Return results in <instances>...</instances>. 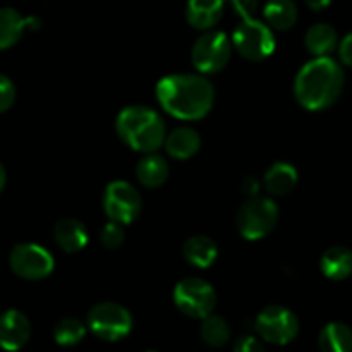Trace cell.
I'll return each instance as SVG.
<instances>
[{
    "instance_id": "484cf974",
    "label": "cell",
    "mask_w": 352,
    "mask_h": 352,
    "mask_svg": "<svg viewBox=\"0 0 352 352\" xmlns=\"http://www.w3.org/2000/svg\"><path fill=\"white\" fill-rule=\"evenodd\" d=\"M126 236H124V226L117 222H109L100 232V243L107 250H117L120 244L124 243Z\"/></svg>"
},
{
    "instance_id": "cb8c5ba5",
    "label": "cell",
    "mask_w": 352,
    "mask_h": 352,
    "mask_svg": "<svg viewBox=\"0 0 352 352\" xmlns=\"http://www.w3.org/2000/svg\"><path fill=\"white\" fill-rule=\"evenodd\" d=\"M201 339L208 344L210 347H222L229 342L230 339V327L222 316L210 315L201 322Z\"/></svg>"
},
{
    "instance_id": "9c48e42d",
    "label": "cell",
    "mask_w": 352,
    "mask_h": 352,
    "mask_svg": "<svg viewBox=\"0 0 352 352\" xmlns=\"http://www.w3.org/2000/svg\"><path fill=\"white\" fill-rule=\"evenodd\" d=\"M254 330L265 342L285 346L298 337L299 320L285 306L272 305L258 313Z\"/></svg>"
},
{
    "instance_id": "5bb4252c",
    "label": "cell",
    "mask_w": 352,
    "mask_h": 352,
    "mask_svg": "<svg viewBox=\"0 0 352 352\" xmlns=\"http://www.w3.org/2000/svg\"><path fill=\"white\" fill-rule=\"evenodd\" d=\"M55 243L65 253H78L88 244V230L85 223L76 219H62L55 223Z\"/></svg>"
},
{
    "instance_id": "5b68a950",
    "label": "cell",
    "mask_w": 352,
    "mask_h": 352,
    "mask_svg": "<svg viewBox=\"0 0 352 352\" xmlns=\"http://www.w3.org/2000/svg\"><path fill=\"white\" fill-rule=\"evenodd\" d=\"M232 45L241 57L251 62H261L274 54V30L267 23L258 19H243L232 34Z\"/></svg>"
},
{
    "instance_id": "e0dca14e",
    "label": "cell",
    "mask_w": 352,
    "mask_h": 352,
    "mask_svg": "<svg viewBox=\"0 0 352 352\" xmlns=\"http://www.w3.org/2000/svg\"><path fill=\"white\" fill-rule=\"evenodd\" d=\"M322 274L330 280H346L352 275V251L344 246H332L320 260Z\"/></svg>"
},
{
    "instance_id": "7402d4cb",
    "label": "cell",
    "mask_w": 352,
    "mask_h": 352,
    "mask_svg": "<svg viewBox=\"0 0 352 352\" xmlns=\"http://www.w3.org/2000/svg\"><path fill=\"white\" fill-rule=\"evenodd\" d=\"M26 28H30V19L21 16L12 7H3L0 10V48L7 50L16 45Z\"/></svg>"
},
{
    "instance_id": "4dcf8cb0",
    "label": "cell",
    "mask_w": 352,
    "mask_h": 352,
    "mask_svg": "<svg viewBox=\"0 0 352 352\" xmlns=\"http://www.w3.org/2000/svg\"><path fill=\"white\" fill-rule=\"evenodd\" d=\"M243 191L246 192L250 198L260 196L258 195V191H260V181H258L256 177H253V175H250V177H246L243 181Z\"/></svg>"
},
{
    "instance_id": "836d02e7",
    "label": "cell",
    "mask_w": 352,
    "mask_h": 352,
    "mask_svg": "<svg viewBox=\"0 0 352 352\" xmlns=\"http://www.w3.org/2000/svg\"><path fill=\"white\" fill-rule=\"evenodd\" d=\"M146 352H157V351H146Z\"/></svg>"
},
{
    "instance_id": "4fadbf2b",
    "label": "cell",
    "mask_w": 352,
    "mask_h": 352,
    "mask_svg": "<svg viewBox=\"0 0 352 352\" xmlns=\"http://www.w3.org/2000/svg\"><path fill=\"white\" fill-rule=\"evenodd\" d=\"M226 0H188L186 19L195 30L212 31V28L222 19Z\"/></svg>"
},
{
    "instance_id": "9a60e30c",
    "label": "cell",
    "mask_w": 352,
    "mask_h": 352,
    "mask_svg": "<svg viewBox=\"0 0 352 352\" xmlns=\"http://www.w3.org/2000/svg\"><path fill=\"white\" fill-rule=\"evenodd\" d=\"M306 50L315 58L329 57L337 47H339V36H337L336 28L327 23L313 24L305 36Z\"/></svg>"
},
{
    "instance_id": "8992f818",
    "label": "cell",
    "mask_w": 352,
    "mask_h": 352,
    "mask_svg": "<svg viewBox=\"0 0 352 352\" xmlns=\"http://www.w3.org/2000/svg\"><path fill=\"white\" fill-rule=\"evenodd\" d=\"M86 323L98 339L107 340V342H117L129 336L131 329H133V316L122 305L103 301L89 309Z\"/></svg>"
},
{
    "instance_id": "f1b7e54d",
    "label": "cell",
    "mask_w": 352,
    "mask_h": 352,
    "mask_svg": "<svg viewBox=\"0 0 352 352\" xmlns=\"http://www.w3.org/2000/svg\"><path fill=\"white\" fill-rule=\"evenodd\" d=\"M230 6L243 19H253L258 6H260V0H230Z\"/></svg>"
},
{
    "instance_id": "d4e9b609",
    "label": "cell",
    "mask_w": 352,
    "mask_h": 352,
    "mask_svg": "<svg viewBox=\"0 0 352 352\" xmlns=\"http://www.w3.org/2000/svg\"><path fill=\"white\" fill-rule=\"evenodd\" d=\"M86 336V327L78 318H62L54 329V339L58 346L71 347L81 342Z\"/></svg>"
},
{
    "instance_id": "8fae6325",
    "label": "cell",
    "mask_w": 352,
    "mask_h": 352,
    "mask_svg": "<svg viewBox=\"0 0 352 352\" xmlns=\"http://www.w3.org/2000/svg\"><path fill=\"white\" fill-rule=\"evenodd\" d=\"M10 270L26 280H41L54 272L55 260L48 250L34 243L14 246L9 254Z\"/></svg>"
},
{
    "instance_id": "d6986e66",
    "label": "cell",
    "mask_w": 352,
    "mask_h": 352,
    "mask_svg": "<svg viewBox=\"0 0 352 352\" xmlns=\"http://www.w3.org/2000/svg\"><path fill=\"white\" fill-rule=\"evenodd\" d=\"M299 10L294 0H268L263 7V19L272 30L287 31L298 23Z\"/></svg>"
},
{
    "instance_id": "7a4b0ae2",
    "label": "cell",
    "mask_w": 352,
    "mask_h": 352,
    "mask_svg": "<svg viewBox=\"0 0 352 352\" xmlns=\"http://www.w3.org/2000/svg\"><path fill=\"white\" fill-rule=\"evenodd\" d=\"M344 89V71L333 58H313L299 69L294 79V95L299 105L320 112L339 100Z\"/></svg>"
},
{
    "instance_id": "7c38bea8",
    "label": "cell",
    "mask_w": 352,
    "mask_h": 352,
    "mask_svg": "<svg viewBox=\"0 0 352 352\" xmlns=\"http://www.w3.org/2000/svg\"><path fill=\"white\" fill-rule=\"evenodd\" d=\"M31 336V325L26 315L17 309H7L0 325V342L6 351L14 352L23 349Z\"/></svg>"
},
{
    "instance_id": "ba28073f",
    "label": "cell",
    "mask_w": 352,
    "mask_h": 352,
    "mask_svg": "<svg viewBox=\"0 0 352 352\" xmlns=\"http://www.w3.org/2000/svg\"><path fill=\"white\" fill-rule=\"evenodd\" d=\"M232 55V40H229L222 31H205L195 41L191 50L192 65L201 74H215L220 72L230 60Z\"/></svg>"
},
{
    "instance_id": "30bf717a",
    "label": "cell",
    "mask_w": 352,
    "mask_h": 352,
    "mask_svg": "<svg viewBox=\"0 0 352 352\" xmlns=\"http://www.w3.org/2000/svg\"><path fill=\"white\" fill-rule=\"evenodd\" d=\"M103 210L110 222L129 226L141 213V195L129 182L113 181L103 192Z\"/></svg>"
},
{
    "instance_id": "6da1fadb",
    "label": "cell",
    "mask_w": 352,
    "mask_h": 352,
    "mask_svg": "<svg viewBox=\"0 0 352 352\" xmlns=\"http://www.w3.org/2000/svg\"><path fill=\"white\" fill-rule=\"evenodd\" d=\"M157 100L175 119L199 120L212 110L215 88L199 74H170L158 81Z\"/></svg>"
},
{
    "instance_id": "3957f363",
    "label": "cell",
    "mask_w": 352,
    "mask_h": 352,
    "mask_svg": "<svg viewBox=\"0 0 352 352\" xmlns=\"http://www.w3.org/2000/svg\"><path fill=\"white\" fill-rule=\"evenodd\" d=\"M116 131L131 150L146 155L155 153L167 140L164 119L158 112L141 105L120 110L116 120Z\"/></svg>"
},
{
    "instance_id": "f546056e",
    "label": "cell",
    "mask_w": 352,
    "mask_h": 352,
    "mask_svg": "<svg viewBox=\"0 0 352 352\" xmlns=\"http://www.w3.org/2000/svg\"><path fill=\"white\" fill-rule=\"evenodd\" d=\"M339 57L347 67H352V33L344 36V40L339 45Z\"/></svg>"
},
{
    "instance_id": "ac0fdd59",
    "label": "cell",
    "mask_w": 352,
    "mask_h": 352,
    "mask_svg": "<svg viewBox=\"0 0 352 352\" xmlns=\"http://www.w3.org/2000/svg\"><path fill=\"white\" fill-rule=\"evenodd\" d=\"M298 184V170L287 162H275L263 177V186L272 196H285Z\"/></svg>"
},
{
    "instance_id": "d6a6232c",
    "label": "cell",
    "mask_w": 352,
    "mask_h": 352,
    "mask_svg": "<svg viewBox=\"0 0 352 352\" xmlns=\"http://www.w3.org/2000/svg\"><path fill=\"white\" fill-rule=\"evenodd\" d=\"M6 179H7V175H6V167H0V189H3L6 188Z\"/></svg>"
},
{
    "instance_id": "44dd1931",
    "label": "cell",
    "mask_w": 352,
    "mask_h": 352,
    "mask_svg": "<svg viewBox=\"0 0 352 352\" xmlns=\"http://www.w3.org/2000/svg\"><path fill=\"white\" fill-rule=\"evenodd\" d=\"M138 181L144 188H160L168 177V165L164 157L157 153L144 155L136 167Z\"/></svg>"
},
{
    "instance_id": "2e32d148",
    "label": "cell",
    "mask_w": 352,
    "mask_h": 352,
    "mask_svg": "<svg viewBox=\"0 0 352 352\" xmlns=\"http://www.w3.org/2000/svg\"><path fill=\"white\" fill-rule=\"evenodd\" d=\"M201 146V138L191 127H177L165 140V150L175 160H188L195 157Z\"/></svg>"
},
{
    "instance_id": "4316f807",
    "label": "cell",
    "mask_w": 352,
    "mask_h": 352,
    "mask_svg": "<svg viewBox=\"0 0 352 352\" xmlns=\"http://www.w3.org/2000/svg\"><path fill=\"white\" fill-rule=\"evenodd\" d=\"M16 100V88L7 76H0V110L7 112Z\"/></svg>"
},
{
    "instance_id": "83f0119b",
    "label": "cell",
    "mask_w": 352,
    "mask_h": 352,
    "mask_svg": "<svg viewBox=\"0 0 352 352\" xmlns=\"http://www.w3.org/2000/svg\"><path fill=\"white\" fill-rule=\"evenodd\" d=\"M234 352H265V347L258 337L243 336L234 344Z\"/></svg>"
},
{
    "instance_id": "ffe728a7",
    "label": "cell",
    "mask_w": 352,
    "mask_h": 352,
    "mask_svg": "<svg viewBox=\"0 0 352 352\" xmlns=\"http://www.w3.org/2000/svg\"><path fill=\"white\" fill-rule=\"evenodd\" d=\"M186 261L196 268H208L215 263L219 256V248L215 241L206 236H192L189 237L182 248Z\"/></svg>"
},
{
    "instance_id": "603a6c76",
    "label": "cell",
    "mask_w": 352,
    "mask_h": 352,
    "mask_svg": "<svg viewBox=\"0 0 352 352\" xmlns=\"http://www.w3.org/2000/svg\"><path fill=\"white\" fill-rule=\"evenodd\" d=\"M318 346L322 352H352V330L346 323H329L320 332Z\"/></svg>"
},
{
    "instance_id": "52a82bcc",
    "label": "cell",
    "mask_w": 352,
    "mask_h": 352,
    "mask_svg": "<svg viewBox=\"0 0 352 352\" xmlns=\"http://www.w3.org/2000/svg\"><path fill=\"white\" fill-rule=\"evenodd\" d=\"M174 305L191 318L205 320L217 306V292L206 280L198 277L182 278L174 289Z\"/></svg>"
},
{
    "instance_id": "1f68e13d",
    "label": "cell",
    "mask_w": 352,
    "mask_h": 352,
    "mask_svg": "<svg viewBox=\"0 0 352 352\" xmlns=\"http://www.w3.org/2000/svg\"><path fill=\"white\" fill-rule=\"evenodd\" d=\"M305 2L313 12H322V10H325L332 3V0H305Z\"/></svg>"
},
{
    "instance_id": "277c9868",
    "label": "cell",
    "mask_w": 352,
    "mask_h": 352,
    "mask_svg": "<svg viewBox=\"0 0 352 352\" xmlns=\"http://www.w3.org/2000/svg\"><path fill=\"white\" fill-rule=\"evenodd\" d=\"M278 220V208L274 199L267 196L250 198L239 208L236 227L241 236L248 241H260L275 229Z\"/></svg>"
}]
</instances>
